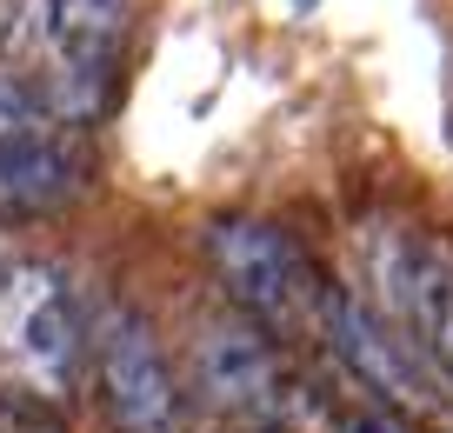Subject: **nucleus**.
<instances>
[{
    "label": "nucleus",
    "instance_id": "obj_6",
    "mask_svg": "<svg viewBox=\"0 0 453 433\" xmlns=\"http://www.w3.org/2000/svg\"><path fill=\"white\" fill-rule=\"evenodd\" d=\"M194 374H200V393H207L213 406H226V414H254L260 427H267V420L280 414V400L294 393V387H287V367H280V353H273V340H267L260 321H213V327H200Z\"/></svg>",
    "mask_w": 453,
    "mask_h": 433
},
{
    "label": "nucleus",
    "instance_id": "obj_2",
    "mask_svg": "<svg viewBox=\"0 0 453 433\" xmlns=\"http://www.w3.org/2000/svg\"><path fill=\"white\" fill-rule=\"evenodd\" d=\"M94 327L81 321V300L47 260H0V360L47 400L73 387Z\"/></svg>",
    "mask_w": 453,
    "mask_h": 433
},
{
    "label": "nucleus",
    "instance_id": "obj_4",
    "mask_svg": "<svg viewBox=\"0 0 453 433\" xmlns=\"http://www.w3.org/2000/svg\"><path fill=\"white\" fill-rule=\"evenodd\" d=\"M94 367L107 414L120 420V433H180V387L173 367L160 353L154 327L134 307H107L94 327Z\"/></svg>",
    "mask_w": 453,
    "mask_h": 433
},
{
    "label": "nucleus",
    "instance_id": "obj_7",
    "mask_svg": "<svg viewBox=\"0 0 453 433\" xmlns=\"http://www.w3.org/2000/svg\"><path fill=\"white\" fill-rule=\"evenodd\" d=\"M81 194V154L60 127L0 134V213H54Z\"/></svg>",
    "mask_w": 453,
    "mask_h": 433
},
{
    "label": "nucleus",
    "instance_id": "obj_5",
    "mask_svg": "<svg viewBox=\"0 0 453 433\" xmlns=\"http://www.w3.org/2000/svg\"><path fill=\"white\" fill-rule=\"evenodd\" d=\"M373 280H380V300L394 307V327L453 380V253L400 234L373 253Z\"/></svg>",
    "mask_w": 453,
    "mask_h": 433
},
{
    "label": "nucleus",
    "instance_id": "obj_3",
    "mask_svg": "<svg viewBox=\"0 0 453 433\" xmlns=\"http://www.w3.org/2000/svg\"><path fill=\"white\" fill-rule=\"evenodd\" d=\"M207 260L226 280V294L247 307L260 327H294L300 313H320V280L294 234L273 220H213L207 227Z\"/></svg>",
    "mask_w": 453,
    "mask_h": 433
},
{
    "label": "nucleus",
    "instance_id": "obj_8",
    "mask_svg": "<svg viewBox=\"0 0 453 433\" xmlns=\"http://www.w3.org/2000/svg\"><path fill=\"white\" fill-rule=\"evenodd\" d=\"M354 433H387V427H380V420H354Z\"/></svg>",
    "mask_w": 453,
    "mask_h": 433
},
{
    "label": "nucleus",
    "instance_id": "obj_1",
    "mask_svg": "<svg viewBox=\"0 0 453 433\" xmlns=\"http://www.w3.org/2000/svg\"><path fill=\"white\" fill-rule=\"evenodd\" d=\"M313 321H320L326 347L340 353V367H347L387 414H400L413 433H453V380L440 374L394 321H380L367 300H354L347 287H326V280H320V313H313Z\"/></svg>",
    "mask_w": 453,
    "mask_h": 433
}]
</instances>
